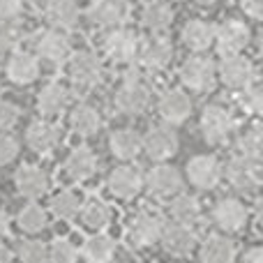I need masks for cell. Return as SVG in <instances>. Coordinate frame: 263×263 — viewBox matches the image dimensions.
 Wrapping results in <instances>:
<instances>
[{
    "instance_id": "obj_23",
    "label": "cell",
    "mask_w": 263,
    "mask_h": 263,
    "mask_svg": "<svg viewBox=\"0 0 263 263\" xmlns=\"http://www.w3.org/2000/svg\"><path fill=\"white\" fill-rule=\"evenodd\" d=\"M42 65L30 51H12L5 63V77L14 86H32L40 79Z\"/></svg>"
},
{
    "instance_id": "obj_3",
    "label": "cell",
    "mask_w": 263,
    "mask_h": 263,
    "mask_svg": "<svg viewBox=\"0 0 263 263\" xmlns=\"http://www.w3.org/2000/svg\"><path fill=\"white\" fill-rule=\"evenodd\" d=\"M178 79L182 83V90L205 95L217 86V65L205 53H192L178 69Z\"/></svg>"
},
{
    "instance_id": "obj_36",
    "label": "cell",
    "mask_w": 263,
    "mask_h": 263,
    "mask_svg": "<svg viewBox=\"0 0 263 263\" xmlns=\"http://www.w3.org/2000/svg\"><path fill=\"white\" fill-rule=\"evenodd\" d=\"M261 153H263V129H261V123L254 118L236 136V155L261 162Z\"/></svg>"
},
{
    "instance_id": "obj_37",
    "label": "cell",
    "mask_w": 263,
    "mask_h": 263,
    "mask_svg": "<svg viewBox=\"0 0 263 263\" xmlns=\"http://www.w3.org/2000/svg\"><path fill=\"white\" fill-rule=\"evenodd\" d=\"M16 256L21 263H49V245L37 238L16 242Z\"/></svg>"
},
{
    "instance_id": "obj_20",
    "label": "cell",
    "mask_w": 263,
    "mask_h": 263,
    "mask_svg": "<svg viewBox=\"0 0 263 263\" xmlns=\"http://www.w3.org/2000/svg\"><path fill=\"white\" fill-rule=\"evenodd\" d=\"M14 187H16L18 196L28 201H37L44 199L51 190V178L49 173L44 171L37 164H23V166L16 168L14 173Z\"/></svg>"
},
{
    "instance_id": "obj_46",
    "label": "cell",
    "mask_w": 263,
    "mask_h": 263,
    "mask_svg": "<svg viewBox=\"0 0 263 263\" xmlns=\"http://www.w3.org/2000/svg\"><path fill=\"white\" fill-rule=\"evenodd\" d=\"M9 229H12V215L5 208H0V238L9 236Z\"/></svg>"
},
{
    "instance_id": "obj_18",
    "label": "cell",
    "mask_w": 263,
    "mask_h": 263,
    "mask_svg": "<svg viewBox=\"0 0 263 263\" xmlns=\"http://www.w3.org/2000/svg\"><path fill=\"white\" fill-rule=\"evenodd\" d=\"M159 245L164 247V252L178 259H187L190 254H194L199 247V233L194 227H185V224H173L166 222L159 238Z\"/></svg>"
},
{
    "instance_id": "obj_5",
    "label": "cell",
    "mask_w": 263,
    "mask_h": 263,
    "mask_svg": "<svg viewBox=\"0 0 263 263\" xmlns=\"http://www.w3.org/2000/svg\"><path fill=\"white\" fill-rule=\"evenodd\" d=\"M32 53L40 60V65L58 69L67 65L69 55H72V44H69V37L63 30L46 28V30L37 32L35 40H32Z\"/></svg>"
},
{
    "instance_id": "obj_33",
    "label": "cell",
    "mask_w": 263,
    "mask_h": 263,
    "mask_svg": "<svg viewBox=\"0 0 263 263\" xmlns=\"http://www.w3.org/2000/svg\"><path fill=\"white\" fill-rule=\"evenodd\" d=\"M109 150L118 162H134V159L141 155V134L136 129H129V127L111 132Z\"/></svg>"
},
{
    "instance_id": "obj_14",
    "label": "cell",
    "mask_w": 263,
    "mask_h": 263,
    "mask_svg": "<svg viewBox=\"0 0 263 263\" xmlns=\"http://www.w3.org/2000/svg\"><path fill=\"white\" fill-rule=\"evenodd\" d=\"M106 190L118 201H134L143 192V171L132 162L118 164L106 178Z\"/></svg>"
},
{
    "instance_id": "obj_8",
    "label": "cell",
    "mask_w": 263,
    "mask_h": 263,
    "mask_svg": "<svg viewBox=\"0 0 263 263\" xmlns=\"http://www.w3.org/2000/svg\"><path fill=\"white\" fill-rule=\"evenodd\" d=\"M182 185H185V178L178 171L173 164L159 162L153 164L148 173H143V190L148 192V196L157 201H168L176 194L182 192Z\"/></svg>"
},
{
    "instance_id": "obj_1",
    "label": "cell",
    "mask_w": 263,
    "mask_h": 263,
    "mask_svg": "<svg viewBox=\"0 0 263 263\" xmlns=\"http://www.w3.org/2000/svg\"><path fill=\"white\" fill-rule=\"evenodd\" d=\"M150 100H153V90L148 81L139 72H127L114 92V109L125 118H136L148 111Z\"/></svg>"
},
{
    "instance_id": "obj_15",
    "label": "cell",
    "mask_w": 263,
    "mask_h": 263,
    "mask_svg": "<svg viewBox=\"0 0 263 263\" xmlns=\"http://www.w3.org/2000/svg\"><path fill=\"white\" fill-rule=\"evenodd\" d=\"M102 49H104L106 58L114 65L127 67V65L136 63V58H139L141 42H139V35L127 30V28H114V30H109V35L104 37Z\"/></svg>"
},
{
    "instance_id": "obj_19",
    "label": "cell",
    "mask_w": 263,
    "mask_h": 263,
    "mask_svg": "<svg viewBox=\"0 0 263 263\" xmlns=\"http://www.w3.org/2000/svg\"><path fill=\"white\" fill-rule=\"evenodd\" d=\"M129 18V3L127 0H92L88 7V21L102 30L123 28Z\"/></svg>"
},
{
    "instance_id": "obj_26",
    "label": "cell",
    "mask_w": 263,
    "mask_h": 263,
    "mask_svg": "<svg viewBox=\"0 0 263 263\" xmlns=\"http://www.w3.org/2000/svg\"><path fill=\"white\" fill-rule=\"evenodd\" d=\"M77 219L90 233H100L111 227V222H114V210H111V205L106 203L102 196H88V199L81 201Z\"/></svg>"
},
{
    "instance_id": "obj_35",
    "label": "cell",
    "mask_w": 263,
    "mask_h": 263,
    "mask_svg": "<svg viewBox=\"0 0 263 263\" xmlns=\"http://www.w3.org/2000/svg\"><path fill=\"white\" fill-rule=\"evenodd\" d=\"M49 210L44 205H40L37 201H28L16 213V227L28 236H37L49 227Z\"/></svg>"
},
{
    "instance_id": "obj_11",
    "label": "cell",
    "mask_w": 263,
    "mask_h": 263,
    "mask_svg": "<svg viewBox=\"0 0 263 263\" xmlns=\"http://www.w3.org/2000/svg\"><path fill=\"white\" fill-rule=\"evenodd\" d=\"M185 178L194 190L199 192H213L219 187L222 178V162L215 155H194L185 164Z\"/></svg>"
},
{
    "instance_id": "obj_38",
    "label": "cell",
    "mask_w": 263,
    "mask_h": 263,
    "mask_svg": "<svg viewBox=\"0 0 263 263\" xmlns=\"http://www.w3.org/2000/svg\"><path fill=\"white\" fill-rule=\"evenodd\" d=\"M238 106H240V111L245 116L259 118L261 111H263V92H261L259 83H252V86H247L245 90L238 92Z\"/></svg>"
},
{
    "instance_id": "obj_12",
    "label": "cell",
    "mask_w": 263,
    "mask_h": 263,
    "mask_svg": "<svg viewBox=\"0 0 263 263\" xmlns=\"http://www.w3.org/2000/svg\"><path fill=\"white\" fill-rule=\"evenodd\" d=\"M217 81L222 83L227 90L240 92L247 86L256 83V69L247 55H227L222 58V63L217 65Z\"/></svg>"
},
{
    "instance_id": "obj_29",
    "label": "cell",
    "mask_w": 263,
    "mask_h": 263,
    "mask_svg": "<svg viewBox=\"0 0 263 263\" xmlns=\"http://www.w3.org/2000/svg\"><path fill=\"white\" fill-rule=\"evenodd\" d=\"M102 125H104V118L97 111V106L88 104V102H79L77 106H72L69 111V127L77 136L81 139H90V136L100 134Z\"/></svg>"
},
{
    "instance_id": "obj_13",
    "label": "cell",
    "mask_w": 263,
    "mask_h": 263,
    "mask_svg": "<svg viewBox=\"0 0 263 263\" xmlns=\"http://www.w3.org/2000/svg\"><path fill=\"white\" fill-rule=\"evenodd\" d=\"M252 44V30L240 18H227L222 26H215V42L213 46L222 58L238 55Z\"/></svg>"
},
{
    "instance_id": "obj_34",
    "label": "cell",
    "mask_w": 263,
    "mask_h": 263,
    "mask_svg": "<svg viewBox=\"0 0 263 263\" xmlns=\"http://www.w3.org/2000/svg\"><path fill=\"white\" fill-rule=\"evenodd\" d=\"M83 196L79 194L72 187H65V190H58L53 196H51L49 203V215L60 222H74L79 215V208H81Z\"/></svg>"
},
{
    "instance_id": "obj_6",
    "label": "cell",
    "mask_w": 263,
    "mask_h": 263,
    "mask_svg": "<svg viewBox=\"0 0 263 263\" xmlns=\"http://www.w3.org/2000/svg\"><path fill=\"white\" fill-rule=\"evenodd\" d=\"M199 132L208 145H224L236 132V116L224 104H205L199 118Z\"/></svg>"
},
{
    "instance_id": "obj_2",
    "label": "cell",
    "mask_w": 263,
    "mask_h": 263,
    "mask_svg": "<svg viewBox=\"0 0 263 263\" xmlns=\"http://www.w3.org/2000/svg\"><path fill=\"white\" fill-rule=\"evenodd\" d=\"M166 227V217L159 210L153 208H141L129 217L127 227H125V238L132 250H148L155 247L162 238V231Z\"/></svg>"
},
{
    "instance_id": "obj_16",
    "label": "cell",
    "mask_w": 263,
    "mask_h": 263,
    "mask_svg": "<svg viewBox=\"0 0 263 263\" xmlns=\"http://www.w3.org/2000/svg\"><path fill=\"white\" fill-rule=\"evenodd\" d=\"M194 111L192 97L182 88H166L162 95L157 97V116L162 118L164 125H182Z\"/></svg>"
},
{
    "instance_id": "obj_48",
    "label": "cell",
    "mask_w": 263,
    "mask_h": 263,
    "mask_svg": "<svg viewBox=\"0 0 263 263\" xmlns=\"http://www.w3.org/2000/svg\"><path fill=\"white\" fill-rule=\"evenodd\" d=\"M192 3L201 5V7H210V5H215V3H217V0H192Z\"/></svg>"
},
{
    "instance_id": "obj_49",
    "label": "cell",
    "mask_w": 263,
    "mask_h": 263,
    "mask_svg": "<svg viewBox=\"0 0 263 263\" xmlns=\"http://www.w3.org/2000/svg\"><path fill=\"white\" fill-rule=\"evenodd\" d=\"M23 3H30V5H35V7H42V5H46L49 0H23Z\"/></svg>"
},
{
    "instance_id": "obj_43",
    "label": "cell",
    "mask_w": 263,
    "mask_h": 263,
    "mask_svg": "<svg viewBox=\"0 0 263 263\" xmlns=\"http://www.w3.org/2000/svg\"><path fill=\"white\" fill-rule=\"evenodd\" d=\"M16 44V28L7 21H0V55L7 53Z\"/></svg>"
},
{
    "instance_id": "obj_24",
    "label": "cell",
    "mask_w": 263,
    "mask_h": 263,
    "mask_svg": "<svg viewBox=\"0 0 263 263\" xmlns=\"http://www.w3.org/2000/svg\"><path fill=\"white\" fill-rule=\"evenodd\" d=\"M196 254H199L201 263H236L238 245L231 236H224V233H210L208 238L199 240Z\"/></svg>"
},
{
    "instance_id": "obj_42",
    "label": "cell",
    "mask_w": 263,
    "mask_h": 263,
    "mask_svg": "<svg viewBox=\"0 0 263 263\" xmlns=\"http://www.w3.org/2000/svg\"><path fill=\"white\" fill-rule=\"evenodd\" d=\"M23 0H0V21L14 23L23 14Z\"/></svg>"
},
{
    "instance_id": "obj_9",
    "label": "cell",
    "mask_w": 263,
    "mask_h": 263,
    "mask_svg": "<svg viewBox=\"0 0 263 263\" xmlns=\"http://www.w3.org/2000/svg\"><path fill=\"white\" fill-rule=\"evenodd\" d=\"M222 178L240 194H256L261 187V162L233 155L227 164H222Z\"/></svg>"
},
{
    "instance_id": "obj_32",
    "label": "cell",
    "mask_w": 263,
    "mask_h": 263,
    "mask_svg": "<svg viewBox=\"0 0 263 263\" xmlns=\"http://www.w3.org/2000/svg\"><path fill=\"white\" fill-rule=\"evenodd\" d=\"M180 40L192 53H205L215 42V26L203 18H192L182 26Z\"/></svg>"
},
{
    "instance_id": "obj_45",
    "label": "cell",
    "mask_w": 263,
    "mask_h": 263,
    "mask_svg": "<svg viewBox=\"0 0 263 263\" xmlns=\"http://www.w3.org/2000/svg\"><path fill=\"white\" fill-rule=\"evenodd\" d=\"M240 263H263V250L259 245L247 247V250L240 254Z\"/></svg>"
},
{
    "instance_id": "obj_31",
    "label": "cell",
    "mask_w": 263,
    "mask_h": 263,
    "mask_svg": "<svg viewBox=\"0 0 263 263\" xmlns=\"http://www.w3.org/2000/svg\"><path fill=\"white\" fill-rule=\"evenodd\" d=\"M173 18V7L166 3V0H150L145 3V7L141 9V26L150 32V35H164V32L171 28Z\"/></svg>"
},
{
    "instance_id": "obj_7",
    "label": "cell",
    "mask_w": 263,
    "mask_h": 263,
    "mask_svg": "<svg viewBox=\"0 0 263 263\" xmlns=\"http://www.w3.org/2000/svg\"><path fill=\"white\" fill-rule=\"evenodd\" d=\"M210 222L215 224L217 233L236 236L250 224V208L238 196H222L210 208Z\"/></svg>"
},
{
    "instance_id": "obj_4",
    "label": "cell",
    "mask_w": 263,
    "mask_h": 263,
    "mask_svg": "<svg viewBox=\"0 0 263 263\" xmlns=\"http://www.w3.org/2000/svg\"><path fill=\"white\" fill-rule=\"evenodd\" d=\"M67 72H69V81L77 90L81 92H90L95 88L102 86L104 81V63L95 51H77L69 55L67 60Z\"/></svg>"
},
{
    "instance_id": "obj_44",
    "label": "cell",
    "mask_w": 263,
    "mask_h": 263,
    "mask_svg": "<svg viewBox=\"0 0 263 263\" xmlns=\"http://www.w3.org/2000/svg\"><path fill=\"white\" fill-rule=\"evenodd\" d=\"M240 9L245 12V16H250L252 21H259L263 14V0H238Z\"/></svg>"
},
{
    "instance_id": "obj_17",
    "label": "cell",
    "mask_w": 263,
    "mask_h": 263,
    "mask_svg": "<svg viewBox=\"0 0 263 263\" xmlns=\"http://www.w3.org/2000/svg\"><path fill=\"white\" fill-rule=\"evenodd\" d=\"M63 127H60L55 120L49 118H40V120H32L26 129V145L37 155H51L60 143H63Z\"/></svg>"
},
{
    "instance_id": "obj_47",
    "label": "cell",
    "mask_w": 263,
    "mask_h": 263,
    "mask_svg": "<svg viewBox=\"0 0 263 263\" xmlns=\"http://www.w3.org/2000/svg\"><path fill=\"white\" fill-rule=\"evenodd\" d=\"M0 263H12V250L0 245Z\"/></svg>"
},
{
    "instance_id": "obj_22",
    "label": "cell",
    "mask_w": 263,
    "mask_h": 263,
    "mask_svg": "<svg viewBox=\"0 0 263 263\" xmlns=\"http://www.w3.org/2000/svg\"><path fill=\"white\" fill-rule=\"evenodd\" d=\"M100 166V159H97L95 150L88 148V145H77V148L69 150V155L63 162V173L69 182H86L90 180L97 173Z\"/></svg>"
},
{
    "instance_id": "obj_30",
    "label": "cell",
    "mask_w": 263,
    "mask_h": 263,
    "mask_svg": "<svg viewBox=\"0 0 263 263\" xmlns=\"http://www.w3.org/2000/svg\"><path fill=\"white\" fill-rule=\"evenodd\" d=\"M44 14L49 28L55 30H74L79 26V18H81V9H79L77 0H49L44 5Z\"/></svg>"
},
{
    "instance_id": "obj_25",
    "label": "cell",
    "mask_w": 263,
    "mask_h": 263,
    "mask_svg": "<svg viewBox=\"0 0 263 263\" xmlns=\"http://www.w3.org/2000/svg\"><path fill=\"white\" fill-rule=\"evenodd\" d=\"M139 60L148 72H164L173 60V44L168 37L164 35H150V40L145 44H141L139 49Z\"/></svg>"
},
{
    "instance_id": "obj_41",
    "label": "cell",
    "mask_w": 263,
    "mask_h": 263,
    "mask_svg": "<svg viewBox=\"0 0 263 263\" xmlns=\"http://www.w3.org/2000/svg\"><path fill=\"white\" fill-rule=\"evenodd\" d=\"M18 141L16 136H12L9 132H0V166H7L16 159L18 155Z\"/></svg>"
},
{
    "instance_id": "obj_28",
    "label": "cell",
    "mask_w": 263,
    "mask_h": 263,
    "mask_svg": "<svg viewBox=\"0 0 263 263\" xmlns=\"http://www.w3.org/2000/svg\"><path fill=\"white\" fill-rule=\"evenodd\" d=\"M166 215H168V222L173 224H185V227H194L201 222L203 217V208H201V201L196 199L194 194H176L173 199H168V208H166Z\"/></svg>"
},
{
    "instance_id": "obj_21",
    "label": "cell",
    "mask_w": 263,
    "mask_h": 263,
    "mask_svg": "<svg viewBox=\"0 0 263 263\" xmlns=\"http://www.w3.org/2000/svg\"><path fill=\"white\" fill-rule=\"evenodd\" d=\"M72 104V88L63 81H49L37 92V111L42 118H58Z\"/></svg>"
},
{
    "instance_id": "obj_39",
    "label": "cell",
    "mask_w": 263,
    "mask_h": 263,
    "mask_svg": "<svg viewBox=\"0 0 263 263\" xmlns=\"http://www.w3.org/2000/svg\"><path fill=\"white\" fill-rule=\"evenodd\" d=\"M49 263H79V245L69 238L49 242Z\"/></svg>"
},
{
    "instance_id": "obj_27",
    "label": "cell",
    "mask_w": 263,
    "mask_h": 263,
    "mask_svg": "<svg viewBox=\"0 0 263 263\" xmlns=\"http://www.w3.org/2000/svg\"><path fill=\"white\" fill-rule=\"evenodd\" d=\"M116 252H118L116 238L109 236L106 231H100V233H90L81 242L79 259H83L86 263H111L116 259Z\"/></svg>"
},
{
    "instance_id": "obj_10",
    "label": "cell",
    "mask_w": 263,
    "mask_h": 263,
    "mask_svg": "<svg viewBox=\"0 0 263 263\" xmlns=\"http://www.w3.org/2000/svg\"><path fill=\"white\" fill-rule=\"evenodd\" d=\"M178 148H180V139L171 125H155L141 136V153L155 164L168 162L178 153Z\"/></svg>"
},
{
    "instance_id": "obj_40",
    "label": "cell",
    "mask_w": 263,
    "mask_h": 263,
    "mask_svg": "<svg viewBox=\"0 0 263 263\" xmlns=\"http://www.w3.org/2000/svg\"><path fill=\"white\" fill-rule=\"evenodd\" d=\"M21 120V106L12 100L0 97V132H9L14 129Z\"/></svg>"
}]
</instances>
